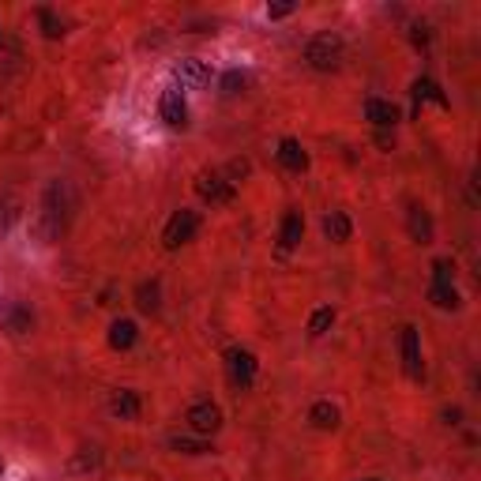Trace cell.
Returning a JSON list of instances; mask_svg holds the SVG:
<instances>
[{
  "mask_svg": "<svg viewBox=\"0 0 481 481\" xmlns=\"http://www.w3.org/2000/svg\"><path fill=\"white\" fill-rule=\"evenodd\" d=\"M459 417H463V410H459V406H451V410H444V421H447V426H459Z\"/></svg>",
  "mask_w": 481,
  "mask_h": 481,
  "instance_id": "31",
  "label": "cell"
},
{
  "mask_svg": "<svg viewBox=\"0 0 481 481\" xmlns=\"http://www.w3.org/2000/svg\"><path fill=\"white\" fill-rule=\"evenodd\" d=\"M350 234H354V222H350L346 211H331V215H324V237H327L331 245H346Z\"/></svg>",
  "mask_w": 481,
  "mask_h": 481,
  "instance_id": "16",
  "label": "cell"
},
{
  "mask_svg": "<svg viewBox=\"0 0 481 481\" xmlns=\"http://www.w3.org/2000/svg\"><path fill=\"white\" fill-rule=\"evenodd\" d=\"M0 477H5V459H0Z\"/></svg>",
  "mask_w": 481,
  "mask_h": 481,
  "instance_id": "32",
  "label": "cell"
},
{
  "mask_svg": "<svg viewBox=\"0 0 481 481\" xmlns=\"http://www.w3.org/2000/svg\"><path fill=\"white\" fill-rule=\"evenodd\" d=\"M185 421H188V429L195 436H215L222 429V410H218V403L204 399V403H192L188 406V417Z\"/></svg>",
  "mask_w": 481,
  "mask_h": 481,
  "instance_id": "8",
  "label": "cell"
},
{
  "mask_svg": "<svg viewBox=\"0 0 481 481\" xmlns=\"http://www.w3.org/2000/svg\"><path fill=\"white\" fill-rule=\"evenodd\" d=\"M343 56H346V42L338 38L335 31H324V35H316L313 42L305 45V61H308V68H316V72H335L338 65H343Z\"/></svg>",
  "mask_w": 481,
  "mask_h": 481,
  "instance_id": "2",
  "label": "cell"
},
{
  "mask_svg": "<svg viewBox=\"0 0 481 481\" xmlns=\"http://www.w3.org/2000/svg\"><path fill=\"white\" fill-rule=\"evenodd\" d=\"M410 98H414V109H421V102H436L440 109H447L451 102H447V95L436 87V83L429 79V75H421V79H414V87H410Z\"/></svg>",
  "mask_w": 481,
  "mask_h": 481,
  "instance_id": "17",
  "label": "cell"
},
{
  "mask_svg": "<svg viewBox=\"0 0 481 481\" xmlns=\"http://www.w3.org/2000/svg\"><path fill=\"white\" fill-rule=\"evenodd\" d=\"M139 410H144V403H139V391H132V387L113 391V399H109V414L113 417L132 421V417H139Z\"/></svg>",
  "mask_w": 481,
  "mask_h": 481,
  "instance_id": "15",
  "label": "cell"
},
{
  "mask_svg": "<svg viewBox=\"0 0 481 481\" xmlns=\"http://www.w3.org/2000/svg\"><path fill=\"white\" fill-rule=\"evenodd\" d=\"M135 305L144 308V313H158V308H162V282H158V278L139 282V290H135Z\"/></svg>",
  "mask_w": 481,
  "mask_h": 481,
  "instance_id": "19",
  "label": "cell"
},
{
  "mask_svg": "<svg viewBox=\"0 0 481 481\" xmlns=\"http://www.w3.org/2000/svg\"><path fill=\"white\" fill-rule=\"evenodd\" d=\"M158 117L165 128H188V102L181 87H165L158 98Z\"/></svg>",
  "mask_w": 481,
  "mask_h": 481,
  "instance_id": "6",
  "label": "cell"
},
{
  "mask_svg": "<svg viewBox=\"0 0 481 481\" xmlns=\"http://www.w3.org/2000/svg\"><path fill=\"white\" fill-rule=\"evenodd\" d=\"M361 481H384V477H361Z\"/></svg>",
  "mask_w": 481,
  "mask_h": 481,
  "instance_id": "33",
  "label": "cell"
},
{
  "mask_svg": "<svg viewBox=\"0 0 481 481\" xmlns=\"http://www.w3.org/2000/svg\"><path fill=\"white\" fill-rule=\"evenodd\" d=\"M0 49H8V53H19V42L15 38H8V31L0 26Z\"/></svg>",
  "mask_w": 481,
  "mask_h": 481,
  "instance_id": "29",
  "label": "cell"
},
{
  "mask_svg": "<svg viewBox=\"0 0 481 481\" xmlns=\"http://www.w3.org/2000/svg\"><path fill=\"white\" fill-rule=\"evenodd\" d=\"M406 230H410V237H414L417 245H433V237H436L433 215H429L426 207H421V204L410 207V215H406Z\"/></svg>",
  "mask_w": 481,
  "mask_h": 481,
  "instance_id": "14",
  "label": "cell"
},
{
  "mask_svg": "<svg viewBox=\"0 0 481 481\" xmlns=\"http://www.w3.org/2000/svg\"><path fill=\"white\" fill-rule=\"evenodd\" d=\"M0 327H5L8 335H31L35 313L23 301H5V305H0Z\"/></svg>",
  "mask_w": 481,
  "mask_h": 481,
  "instance_id": "11",
  "label": "cell"
},
{
  "mask_svg": "<svg viewBox=\"0 0 481 481\" xmlns=\"http://www.w3.org/2000/svg\"><path fill=\"white\" fill-rule=\"evenodd\" d=\"M429 301L436 308H444V313H456V308L463 305V297H459L456 286H429Z\"/></svg>",
  "mask_w": 481,
  "mask_h": 481,
  "instance_id": "21",
  "label": "cell"
},
{
  "mask_svg": "<svg viewBox=\"0 0 481 481\" xmlns=\"http://www.w3.org/2000/svg\"><path fill=\"white\" fill-rule=\"evenodd\" d=\"M410 42H414L417 49H426V45L433 42V26H429V23H410Z\"/></svg>",
  "mask_w": 481,
  "mask_h": 481,
  "instance_id": "27",
  "label": "cell"
},
{
  "mask_svg": "<svg viewBox=\"0 0 481 481\" xmlns=\"http://www.w3.org/2000/svg\"><path fill=\"white\" fill-rule=\"evenodd\" d=\"M399 105L387 102V98H365V121H369L376 132H391L395 125H399Z\"/></svg>",
  "mask_w": 481,
  "mask_h": 481,
  "instance_id": "10",
  "label": "cell"
},
{
  "mask_svg": "<svg viewBox=\"0 0 481 481\" xmlns=\"http://www.w3.org/2000/svg\"><path fill=\"white\" fill-rule=\"evenodd\" d=\"M399 354H403L406 376H414V380L426 376V361H421V335H417L414 324H406V327L399 331Z\"/></svg>",
  "mask_w": 481,
  "mask_h": 481,
  "instance_id": "9",
  "label": "cell"
},
{
  "mask_svg": "<svg viewBox=\"0 0 481 481\" xmlns=\"http://www.w3.org/2000/svg\"><path fill=\"white\" fill-rule=\"evenodd\" d=\"M301 237H305V215L301 211H286V215H282V222H278V248L282 252H294L301 245Z\"/></svg>",
  "mask_w": 481,
  "mask_h": 481,
  "instance_id": "13",
  "label": "cell"
},
{
  "mask_svg": "<svg viewBox=\"0 0 481 481\" xmlns=\"http://www.w3.org/2000/svg\"><path fill=\"white\" fill-rule=\"evenodd\" d=\"M275 158H278L282 169H290V174H305V169H308V151H305L301 139H294V135L282 139L278 151H275Z\"/></svg>",
  "mask_w": 481,
  "mask_h": 481,
  "instance_id": "12",
  "label": "cell"
},
{
  "mask_svg": "<svg viewBox=\"0 0 481 481\" xmlns=\"http://www.w3.org/2000/svg\"><path fill=\"white\" fill-rule=\"evenodd\" d=\"M294 12H297L294 0H278V5H267V19H286V15H294Z\"/></svg>",
  "mask_w": 481,
  "mask_h": 481,
  "instance_id": "28",
  "label": "cell"
},
{
  "mask_svg": "<svg viewBox=\"0 0 481 481\" xmlns=\"http://www.w3.org/2000/svg\"><path fill=\"white\" fill-rule=\"evenodd\" d=\"M308 421H313V429H338L343 414H338V406H331V403H313V410H308Z\"/></svg>",
  "mask_w": 481,
  "mask_h": 481,
  "instance_id": "20",
  "label": "cell"
},
{
  "mask_svg": "<svg viewBox=\"0 0 481 481\" xmlns=\"http://www.w3.org/2000/svg\"><path fill=\"white\" fill-rule=\"evenodd\" d=\"M433 286H456V260H433Z\"/></svg>",
  "mask_w": 481,
  "mask_h": 481,
  "instance_id": "25",
  "label": "cell"
},
{
  "mask_svg": "<svg viewBox=\"0 0 481 481\" xmlns=\"http://www.w3.org/2000/svg\"><path fill=\"white\" fill-rule=\"evenodd\" d=\"M174 75H177V87L181 91H204V87H211V65L207 61H200V56H185V61L174 68Z\"/></svg>",
  "mask_w": 481,
  "mask_h": 481,
  "instance_id": "7",
  "label": "cell"
},
{
  "mask_svg": "<svg viewBox=\"0 0 481 481\" xmlns=\"http://www.w3.org/2000/svg\"><path fill=\"white\" fill-rule=\"evenodd\" d=\"M35 15H38V26H42V35H45V38H61V35H65V19L56 15L53 8H38Z\"/></svg>",
  "mask_w": 481,
  "mask_h": 481,
  "instance_id": "22",
  "label": "cell"
},
{
  "mask_svg": "<svg viewBox=\"0 0 481 481\" xmlns=\"http://www.w3.org/2000/svg\"><path fill=\"white\" fill-rule=\"evenodd\" d=\"M75 211V192L68 181H53L45 200H42V225H45V237H61V230L68 225Z\"/></svg>",
  "mask_w": 481,
  "mask_h": 481,
  "instance_id": "1",
  "label": "cell"
},
{
  "mask_svg": "<svg viewBox=\"0 0 481 481\" xmlns=\"http://www.w3.org/2000/svg\"><path fill=\"white\" fill-rule=\"evenodd\" d=\"M248 87V75L245 72H237V68H230V72H225L222 79H218V91L225 95V98H234V95H241Z\"/></svg>",
  "mask_w": 481,
  "mask_h": 481,
  "instance_id": "24",
  "label": "cell"
},
{
  "mask_svg": "<svg viewBox=\"0 0 481 481\" xmlns=\"http://www.w3.org/2000/svg\"><path fill=\"white\" fill-rule=\"evenodd\" d=\"M331 324H335V308H316L313 320H308V335L320 338V335H327Z\"/></svg>",
  "mask_w": 481,
  "mask_h": 481,
  "instance_id": "26",
  "label": "cell"
},
{
  "mask_svg": "<svg viewBox=\"0 0 481 481\" xmlns=\"http://www.w3.org/2000/svg\"><path fill=\"white\" fill-rule=\"evenodd\" d=\"M376 144H380L384 151H391V147H395V135H391V132H376Z\"/></svg>",
  "mask_w": 481,
  "mask_h": 481,
  "instance_id": "30",
  "label": "cell"
},
{
  "mask_svg": "<svg viewBox=\"0 0 481 481\" xmlns=\"http://www.w3.org/2000/svg\"><path fill=\"white\" fill-rule=\"evenodd\" d=\"M135 338H139L135 320H113V324H109V346H113V350H132Z\"/></svg>",
  "mask_w": 481,
  "mask_h": 481,
  "instance_id": "18",
  "label": "cell"
},
{
  "mask_svg": "<svg viewBox=\"0 0 481 481\" xmlns=\"http://www.w3.org/2000/svg\"><path fill=\"white\" fill-rule=\"evenodd\" d=\"M195 234H200V211L181 207V211L169 215L165 230H162V245H165L169 252H177V248H181V245H188Z\"/></svg>",
  "mask_w": 481,
  "mask_h": 481,
  "instance_id": "3",
  "label": "cell"
},
{
  "mask_svg": "<svg viewBox=\"0 0 481 481\" xmlns=\"http://www.w3.org/2000/svg\"><path fill=\"white\" fill-rule=\"evenodd\" d=\"M225 369H230V380L234 387H252L256 384V354L245 350V346H230L225 350Z\"/></svg>",
  "mask_w": 481,
  "mask_h": 481,
  "instance_id": "5",
  "label": "cell"
},
{
  "mask_svg": "<svg viewBox=\"0 0 481 481\" xmlns=\"http://www.w3.org/2000/svg\"><path fill=\"white\" fill-rule=\"evenodd\" d=\"M195 195L207 200L211 207H222V204H234L237 185L230 177H222V174H200L195 177Z\"/></svg>",
  "mask_w": 481,
  "mask_h": 481,
  "instance_id": "4",
  "label": "cell"
},
{
  "mask_svg": "<svg viewBox=\"0 0 481 481\" xmlns=\"http://www.w3.org/2000/svg\"><path fill=\"white\" fill-rule=\"evenodd\" d=\"M169 447H174L177 456H207L211 451V444L195 440V436H169Z\"/></svg>",
  "mask_w": 481,
  "mask_h": 481,
  "instance_id": "23",
  "label": "cell"
}]
</instances>
